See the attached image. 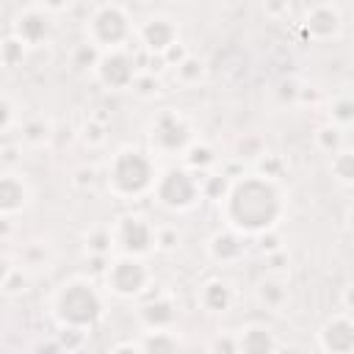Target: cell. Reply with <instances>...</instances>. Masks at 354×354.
I'll return each mask as SVG.
<instances>
[{
	"instance_id": "obj_20",
	"label": "cell",
	"mask_w": 354,
	"mask_h": 354,
	"mask_svg": "<svg viewBox=\"0 0 354 354\" xmlns=\"http://www.w3.org/2000/svg\"><path fill=\"white\" fill-rule=\"evenodd\" d=\"M144 354H180V346L174 340V335L169 332H149L141 343Z\"/></svg>"
},
{
	"instance_id": "obj_32",
	"label": "cell",
	"mask_w": 354,
	"mask_h": 354,
	"mask_svg": "<svg viewBox=\"0 0 354 354\" xmlns=\"http://www.w3.org/2000/svg\"><path fill=\"white\" fill-rule=\"evenodd\" d=\"M188 55H191V53H188V47H185V44L177 39V41H174V44H171V47H169L163 55H160V61H163L166 66H180V64H183Z\"/></svg>"
},
{
	"instance_id": "obj_34",
	"label": "cell",
	"mask_w": 354,
	"mask_h": 354,
	"mask_svg": "<svg viewBox=\"0 0 354 354\" xmlns=\"http://www.w3.org/2000/svg\"><path fill=\"white\" fill-rule=\"evenodd\" d=\"M210 354H238V343L232 335H216L210 343Z\"/></svg>"
},
{
	"instance_id": "obj_2",
	"label": "cell",
	"mask_w": 354,
	"mask_h": 354,
	"mask_svg": "<svg viewBox=\"0 0 354 354\" xmlns=\"http://www.w3.org/2000/svg\"><path fill=\"white\" fill-rule=\"evenodd\" d=\"M53 310H55V318L61 326H75V329L86 332L102 318L105 304H102V296L94 288V282L75 277L58 288Z\"/></svg>"
},
{
	"instance_id": "obj_23",
	"label": "cell",
	"mask_w": 354,
	"mask_h": 354,
	"mask_svg": "<svg viewBox=\"0 0 354 354\" xmlns=\"http://www.w3.org/2000/svg\"><path fill=\"white\" fill-rule=\"evenodd\" d=\"M100 55H102V53H100L94 44L83 41V44H77L75 53H72V66H75V69H97Z\"/></svg>"
},
{
	"instance_id": "obj_12",
	"label": "cell",
	"mask_w": 354,
	"mask_h": 354,
	"mask_svg": "<svg viewBox=\"0 0 354 354\" xmlns=\"http://www.w3.org/2000/svg\"><path fill=\"white\" fill-rule=\"evenodd\" d=\"M340 25H343V17L335 3H315L304 14V28L313 39H332L337 36Z\"/></svg>"
},
{
	"instance_id": "obj_42",
	"label": "cell",
	"mask_w": 354,
	"mask_h": 354,
	"mask_svg": "<svg viewBox=\"0 0 354 354\" xmlns=\"http://www.w3.org/2000/svg\"><path fill=\"white\" fill-rule=\"evenodd\" d=\"M279 354H304V351H301V348H282Z\"/></svg>"
},
{
	"instance_id": "obj_18",
	"label": "cell",
	"mask_w": 354,
	"mask_h": 354,
	"mask_svg": "<svg viewBox=\"0 0 354 354\" xmlns=\"http://www.w3.org/2000/svg\"><path fill=\"white\" fill-rule=\"evenodd\" d=\"M199 304L207 310V313H227L230 304H232V288L224 282V279H207L202 288H199Z\"/></svg>"
},
{
	"instance_id": "obj_1",
	"label": "cell",
	"mask_w": 354,
	"mask_h": 354,
	"mask_svg": "<svg viewBox=\"0 0 354 354\" xmlns=\"http://www.w3.org/2000/svg\"><path fill=\"white\" fill-rule=\"evenodd\" d=\"M221 202H224L227 224L235 232H249V235L274 230V224L285 210L277 183L260 174H243L232 180Z\"/></svg>"
},
{
	"instance_id": "obj_6",
	"label": "cell",
	"mask_w": 354,
	"mask_h": 354,
	"mask_svg": "<svg viewBox=\"0 0 354 354\" xmlns=\"http://www.w3.org/2000/svg\"><path fill=\"white\" fill-rule=\"evenodd\" d=\"M102 277H105V288L122 299L141 296L144 288L149 285V268L144 266L141 257H130V254H122L113 263H108Z\"/></svg>"
},
{
	"instance_id": "obj_7",
	"label": "cell",
	"mask_w": 354,
	"mask_h": 354,
	"mask_svg": "<svg viewBox=\"0 0 354 354\" xmlns=\"http://www.w3.org/2000/svg\"><path fill=\"white\" fill-rule=\"evenodd\" d=\"M149 141H152V149L163 155H174V152H185L194 144V133H191V124L177 111L166 108L152 119Z\"/></svg>"
},
{
	"instance_id": "obj_36",
	"label": "cell",
	"mask_w": 354,
	"mask_h": 354,
	"mask_svg": "<svg viewBox=\"0 0 354 354\" xmlns=\"http://www.w3.org/2000/svg\"><path fill=\"white\" fill-rule=\"evenodd\" d=\"M33 354H66V351L61 348V343H58L55 337H50V340H41V343H36Z\"/></svg>"
},
{
	"instance_id": "obj_14",
	"label": "cell",
	"mask_w": 354,
	"mask_h": 354,
	"mask_svg": "<svg viewBox=\"0 0 354 354\" xmlns=\"http://www.w3.org/2000/svg\"><path fill=\"white\" fill-rule=\"evenodd\" d=\"M235 343H238V354H277L274 332L263 324L243 326L241 335L235 337Z\"/></svg>"
},
{
	"instance_id": "obj_27",
	"label": "cell",
	"mask_w": 354,
	"mask_h": 354,
	"mask_svg": "<svg viewBox=\"0 0 354 354\" xmlns=\"http://www.w3.org/2000/svg\"><path fill=\"white\" fill-rule=\"evenodd\" d=\"M351 111H354V102H351L346 94H343V97H335V100H332V111H329L335 127H348V122H351V116H354Z\"/></svg>"
},
{
	"instance_id": "obj_17",
	"label": "cell",
	"mask_w": 354,
	"mask_h": 354,
	"mask_svg": "<svg viewBox=\"0 0 354 354\" xmlns=\"http://www.w3.org/2000/svg\"><path fill=\"white\" fill-rule=\"evenodd\" d=\"M28 202V185L17 174H0V213H17Z\"/></svg>"
},
{
	"instance_id": "obj_8",
	"label": "cell",
	"mask_w": 354,
	"mask_h": 354,
	"mask_svg": "<svg viewBox=\"0 0 354 354\" xmlns=\"http://www.w3.org/2000/svg\"><path fill=\"white\" fill-rule=\"evenodd\" d=\"M111 238L122 249V254H130V257H141V254H147L155 246V230H152V224L144 216H136V213L122 216L119 224H116V230L111 232Z\"/></svg>"
},
{
	"instance_id": "obj_21",
	"label": "cell",
	"mask_w": 354,
	"mask_h": 354,
	"mask_svg": "<svg viewBox=\"0 0 354 354\" xmlns=\"http://www.w3.org/2000/svg\"><path fill=\"white\" fill-rule=\"evenodd\" d=\"M213 163H216V155H213V149L207 144H191L185 149V169L188 171H205Z\"/></svg>"
},
{
	"instance_id": "obj_29",
	"label": "cell",
	"mask_w": 354,
	"mask_h": 354,
	"mask_svg": "<svg viewBox=\"0 0 354 354\" xmlns=\"http://www.w3.org/2000/svg\"><path fill=\"white\" fill-rule=\"evenodd\" d=\"M332 171L343 180V183H351V177H354V158H351V152H337L335 155V160H332Z\"/></svg>"
},
{
	"instance_id": "obj_15",
	"label": "cell",
	"mask_w": 354,
	"mask_h": 354,
	"mask_svg": "<svg viewBox=\"0 0 354 354\" xmlns=\"http://www.w3.org/2000/svg\"><path fill=\"white\" fill-rule=\"evenodd\" d=\"M138 318H141V324L149 332H169V326L177 318V310H174V304L169 299H152V301H144L141 304Z\"/></svg>"
},
{
	"instance_id": "obj_41",
	"label": "cell",
	"mask_w": 354,
	"mask_h": 354,
	"mask_svg": "<svg viewBox=\"0 0 354 354\" xmlns=\"http://www.w3.org/2000/svg\"><path fill=\"white\" fill-rule=\"evenodd\" d=\"M8 232H11V221L6 216H0V238H6Z\"/></svg>"
},
{
	"instance_id": "obj_11",
	"label": "cell",
	"mask_w": 354,
	"mask_h": 354,
	"mask_svg": "<svg viewBox=\"0 0 354 354\" xmlns=\"http://www.w3.org/2000/svg\"><path fill=\"white\" fill-rule=\"evenodd\" d=\"M177 33H180L177 19L166 14H152L138 25V39L149 55H163L177 41Z\"/></svg>"
},
{
	"instance_id": "obj_35",
	"label": "cell",
	"mask_w": 354,
	"mask_h": 354,
	"mask_svg": "<svg viewBox=\"0 0 354 354\" xmlns=\"http://www.w3.org/2000/svg\"><path fill=\"white\" fill-rule=\"evenodd\" d=\"M177 241H180V235H177V230H174V227L155 230V246H160V249H174V246H177Z\"/></svg>"
},
{
	"instance_id": "obj_33",
	"label": "cell",
	"mask_w": 354,
	"mask_h": 354,
	"mask_svg": "<svg viewBox=\"0 0 354 354\" xmlns=\"http://www.w3.org/2000/svg\"><path fill=\"white\" fill-rule=\"evenodd\" d=\"M83 138H86V144H102L105 141V124L97 119H88L83 124Z\"/></svg>"
},
{
	"instance_id": "obj_10",
	"label": "cell",
	"mask_w": 354,
	"mask_h": 354,
	"mask_svg": "<svg viewBox=\"0 0 354 354\" xmlns=\"http://www.w3.org/2000/svg\"><path fill=\"white\" fill-rule=\"evenodd\" d=\"M53 30V17L44 11V6H25L17 17H14V39H19L25 47H39L41 41H47Z\"/></svg>"
},
{
	"instance_id": "obj_5",
	"label": "cell",
	"mask_w": 354,
	"mask_h": 354,
	"mask_svg": "<svg viewBox=\"0 0 354 354\" xmlns=\"http://www.w3.org/2000/svg\"><path fill=\"white\" fill-rule=\"evenodd\" d=\"M155 199L169 210H188L199 202V177L188 169H166L160 177H155Z\"/></svg>"
},
{
	"instance_id": "obj_9",
	"label": "cell",
	"mask_w": 354,
	"mask_h": 354,
	"mask_svg": "<svg viewBox=\"0 0 354 354\" xmlns=\"http://www.w3.org/2000/svg\"><path fill=\"white\" fill-rule=\"evenodd\" d=\"M138 69H136V58L122 47V50H108L100 55L97 61V77L102 86L113 88V91H122V88H130L133 80H136Z\"/></svg>"
},
{
	"instance_id": "obj_19",
	"label": "cell",
	"mask_w": 354,
	"mask_h": 354,
	"mask_svg": "<svg viewBox=\"0 0 354 354\" xmlns=\"http://www.w3.org/2000/svg\"><path fill=\"white\" fill-rule=\"evenodd\" d=\"M257 301L268 310H279L288 301V285L279 279H260L257 282Z\"/></svg>"
},
{
	"instance_id": "obj_31",
	"label": "cell",
	"mask_w": 354,
	"mask_h": 354,
	"mask_svg": "<svg viewBox=\"0 0 354 354\" xmlns=\"http://www.w3.org/2000/svg\"><path fill=\"white\" fill-rule=\"evenodd\" d=\"M83 337H86V332H83V329H75V326H61V335H58L55 340L61 343V348H64V351H72V348H77V346L83 343Z\"/></svg>"
},
{
	"instance_id": "obj_24",
	"label": "cell",
	"mask_w": 354,
	"mask_h": 354,
	"mask_svg": "<svg viewBox=\"0 0 354 354\" xmlns=\"http://www.w3.org/2000/svg\"><path fill=\"white\" fill-rule=\"evenodd\" d=\"M315 144H318L324 152L337 155V149H340V144H343V133H340V127H335V124L321 127V130L315 133Z\"/></svg>"
},
{
	"instance_id": "obj_13",
	"label": "cell",
	"mask_w": 354,
	"mask_h": 354,
	"mask_svg": "<svg viewBox=\"0 0 354 354\" xmlns=\"http://www.w3.org/2000/svg\"><path fill=\"white\" fill-rule=\"evenodd\" d=\"M321 346L326 354H351L354 348V326L346 315H335L321 326Z\"/></svg>"
},
{
	"instance_id": "obj_40",
	"label": "cell",
	"mask_w": 354,
	"mask_h": 354,
	"mask_svg": "<svg viewBox=\"0 0 354 354\" xmlns=\"http://www.w3.org/2000/svg\"><path fill=\"white\" fill-rule=\"evenodd\" d=\"M11 271H14V266H11V260L0 254V288H3V282L8 279V274H11Z\"/></svg>"
},
{
	"instance_id": "obj_16",
	"label": "cell",
	"mask_w": 354,
	"mask_h": 354,
	"mask_svg": "<svg viewBox=\"0 0 354 354\" xmlns=\"http://www.w3.org/2000/svg\"><path fill=\"white\" fill-rule=\"evenodd\" d=\"M207 254H210L216 263H235V260L243 254V238H241L235 230L216 232V235L207 241Z\"/></svg>"
},
{
	"instance_id": "obj_25",
	"label": "cell",
	"mask_w": 354,
	"mask_h": 354,
	"mask_svg": "<svg viewBox=\"0 0 354 354\" xmlns=\"http://www.w3.org/2000/svg\"><path fill=\"white\" fill-rule=\"evenodd\" d=\"M22 58H25V44L19 39L8 36L6 41H0V64L17 66V64H22Z\"/></svg>"
},
{
	"instance_id": "obj_38",
	"label": "cell",
	"mask_w": 354,
	"mask_h": 354,
	"mask_svg": "<svg viewBox=\"0 0 354 354\" xmlns=\"http://www.w3.org/2000/svg\"><path fill=\"white\" fill-rule=\"evenodd\" d=\"M75 177H77L75 185H80V188H86V183H88V185L94 183V171H91V169H80V171H75Z\"/></svg>"
},
{
	"instance_id": "obj_28",
	"label": "cell",
	"mask_w": 354,
	"mask_h": 354,
	"mask_svg": "<svg viewBox=\"0 0 354 354\" xmlns=\"http://www.w3.org/2000/svg\"><path fill=\"white\" fill-rule=\"evenodd\" d=\"M130 88H133L138 97H155V94L160 91V80H158L152 72H138Z\"/></svg>"
},
{
	"instance_id": "obj_3",
	"label": "cell",
	"mask_w": 354,
	"mask_h": 354,
	"mask_svg": "<svg viewBox=\"0 0 354 354\" xmlns=\"http://www.w3.org/2000/svg\"><path fill=\"white\" fill-rule=\"evenodd\" d=\"M155 160L136 147L119 149L108 163V188L122 199H136L155 185Z\"/></svg>"
},
{
	"instance_id": "obj_26",
	"label": "cell",
	"mask_w": 354,
	"mask_h": 354,
	"mask_svg": "<svg viewBox=\"0 0 354 354\" xmlns=\"http://www.w3.org/2000/svg\"><path fill=\"white\" fill-rule=\"evenodd\" d=\"M227 188H230V180L221 174H210V177H205V180H199V194L202 196H207V199H224V194H227Z\"/></svg>"
},
{
	"instance_id": "obj_30",
	"label": "cell",
	"mask_w": 354,
	"mask_h": 354,
	"mask_svg": "<svg viewBox=\"0 0 354 354\" xmlns=\"http://www.w3.org/2000/svg\"><path fill=\"white\" fill-rule=\"evenodd\" d=\"M177 77H180L183 83H194V80H199V77H202V61L194 58V55H188V58L177 66Z\"/></svg>"
},
{
	"instance_id": "obj_39",
	"label": "cell",
	"mask_w": 354,
	"mask_h": 354,
	"mask_svg": "<svg viewBox=\"0 0 354 354\" xmlns=\"http://www.w3.org/2000/svg\"><path fill=\"white\" fill-rule=\"evenodd\" d=\"M11 122V105L6 100H0V130H6Z\"/></svg>"
},
{
	"instance_id": "obj_37",
	"label": "cell",
	"mask_w": 354,
	"mask_h": 354,
	"mask_svg": "<svg viewBox=\"0 0 354 354\" xmlns=\"http://www.w3.org/2000/svg\"><path fill=\"white\" fill-rule=\"evenodd\" d=\"M111 354H144V348H141V343H133V340H127V343H119V346H113V348H111Z\"/></svg>"
},
{
	"instance_id": "obj_22",
	"label": "cell",
	"mask_w": 354,
	"mask_h": 354,
	"mask_svg": "<svg viewBox=\"0 0 354 354\" xmlns=\"http://www.w3.org/2000/svg\"><path fill=\"white\" fill-rule=\"evenodd\" d=\"M50 122H44V119H30L25 127H22V138H25V144H30V147H41V144H47V138H50Z\"/></svg>"
},
{
	"instance_id": "obj_4",
	"label": "cell",
	"mask_w": 354,
	"mask_h": 354,
	"mask_svg": "<svg viewBox=\"0 0 354 354\" xmlns=\"http://www.w3.org/2000/svg\"><path fill=\"white\" fill-rule=\"evenodd\" d=\"M86 33H88L86 41L94 44L100 53L122 50L124 41L133 36V25H130L127 8L119 6V3H100V6H94L91 14H88Z\"/></svg>"
}]
</instances>
